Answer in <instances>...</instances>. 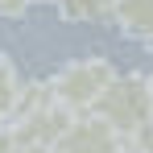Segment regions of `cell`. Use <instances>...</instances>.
<instances>
[{
	"label": "cell",
	"instance_id": "1",
	"mask_svg": "<svg viewBox=\"0 0 153 153\" xmlns=\"http://www.w3.org/2000/svg\"><path fill=\"white\" fill-rule=\"evenodd\" d=\"M95 112L124 137L128 145H137L153 128V87H149V75H137V71L116 75L112 87L103 91V100L95 103Z\"/></svg>",
	"mask_w": 153,
	"mask_h": 153
},
{
	"label": "cell",
	"instance_id": "13",
	"mask_svg": "<svg viewBox=\"0 0 153 153\" xmlns=\"http://www.w3.org/2000/svg\"><path fill=\"white\" fill-rule=\"evenodd\" d=\"M120 153H141V149H137V145H124V149H120Z\"/></svg>",
	"mask_w": 153,
	"mask_h": 153
},
{
	"label": "cell",
	"instance_id": "5",
	"mask_svg": "<svg viewBox=\"0 0 153 153\" xmlns=\"http://www.w3.org/2000/svg\"><path fill=\"white\" fill-rule=\"evenodd\" d=\"M112 21L124 37H137V42L153 46V0H116Z\"/></svg>",
	"mask_w": 153,
	"mask_h": 153
},
{
	"label": "cell",
	"instance_id": "3",
	"mask_svg": "<svg viewBox=\"0 0 153 153\" xmlns=\"http://www.w3.org/2000/svg\"><path fill=\"white\" fill-rule=\"evenodd\" d=\"M124 145L128 141L103 120L100 112H79L71 120V128L54 141L50 153H120Z\"/></svg>",
	"mask_w": 153,
	"mask_h": 153
},
{
	"label": "cell",
	"instance_id": "4",
	"mask_svg": "<svg viewBox=\"0 0 153 153\" xmlns=\"http://www.w3.org/2000/svg\"><path fill=\"white\" fill-rule=\"evenodd\" d=\"M79 112H71V108H62V103H50V108H42V112H29V116H21V120H13V145H46V149H54V141L71 128V120H75Z\"/></svg>",
	"mask_w": 153,
	"mask_h": 153
},
{
	"label": "cell",
	"instance_id": "6",
	"mask_svg": "<svg viewBox=\"0 0 153 153\" xmlns=\"http://www.w3.org/2000/svg\"><path fill=\"white\" fill-rule=\"evenodd\" d=\"M116 0H58V17L66 25H95V21H112Z\"/></svg>",
	"mask_w": 153,
	"mask_h": 153
},
{
	"label": "cell",
	"instance_id": "14",
	"mask_svg": "<svg viewBox=\"0 0 153 153\" xmlns=\"http://www.w3.org/2000/svg\"><path fill=\"white\" fill-rule=\"evenodd\" d=\"M33 4H58V0H33Z\"/></svg>",
	"mask_w": 153,
	"mask_h": 153
},
{
	"label": "cell",
	"instance_id": "8",
	"mask_svg": "<svg viewBox=\"0 0 153 153\" xmlns=\"http://www.w3.org/2000/svg\"><path fill=\"white\" fill-rule=\"evenodd\" d=\"M17 91H21V71L8 54L0 50V128L13 120V108H17Z\"/></svg>",
	"mask_w": 153,
	"mask_h": 153
},
{
	"label": "cell",
	"instance_id": "11",
	"mask_svg": "<svg viewBox=\"0 0 153 153\" xmlns=\"http://www.w3.org/2000/svg\"><path fill=\"white\" fill-rule=\"evenodd\" d=\"M137 149H141V153H153V128L141 137V141H137Z\"/></svg>",
	"mask_w": 153,
	"mask_h": 153
},
{
	"label": "cell",
	"instance_id": "9",
	"mask_svg": "<svg viewBox=\"0 0 153 153\" xmlns=\"http://www.w3.org/2000/svg\"><path fill=\"white\" fill-rule=\"evenodd\" d=\"M33 0H0V21H21Z\"/></svg>",
	"mask_w": 153,
	"mask_h": 153
},
{
	"label": "cell",
	"instance_id": "7",
	"mask_svg": "<svg viewBox=\"0 0 153 153\" xmlns=\"http://www.w3.org/2000/svg\"><path fill=\"white\" fill-rule=\"evenodd\" d=\"M54 103V91H50V79H21V91H17V108H13V120H21L29 112H42ZM8 120V124H13Z\"/></svg>",
	"mask_w": 153,
	"mask_h": 153
},
{
	"label": "cell",
	"instance_id": "2",
	"mask_svg": "<svg viewBox=\"0 0 153 153\" xmlns=\"http://www.w3.org/2000/svg\"><path fill=\"white\" fill-rule=\"evenodd\" d=\"M120 75L112 66V58L103 54H87V58H71L66 66H58V75L50 79L54 103L71 108V112H95V103L103 100V91L112 87V79Z\"/></svg>",
	"mask_w": 153,
	"mask_h": 153
},
{
	"label": "cell",
	"instance_id": "10",
	"mask_svg": "<svg viewBox=\"0 0 153 153\" xmlns=\"http://www.w3.org/2000/svg\"><path fill=\"white\" fill-rule=\"evenodd\" d=\"M0 153H13V128H0Z\"/></svg>",
	"mask_w": 153,
	"mask_h": 153
},
{
	"label": "cell",
	"instance_id": "12",
	"mask_svg": "<svg viewBox=\"0 0 153 153\" xmlns=\"http://www.w3.org/2000/svg\"><path fill=\"white\" fill-rule=\"evenodd\" d=\"M13 153H50L46 145H13Z\"/></svg>",
	"mask_w": 153,
	"mask_h": 153
}]
</instances>
